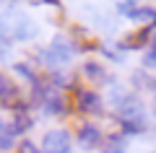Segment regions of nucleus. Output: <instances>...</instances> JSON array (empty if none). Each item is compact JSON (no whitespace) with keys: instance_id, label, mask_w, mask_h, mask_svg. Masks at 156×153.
Here are the masks:
<instances>
[{"instance_id":"nucleus-1","label":"nucleus","mask_w":156,"mask_h":153,"mask_svg":"<svg viewBox=\"0 0 156 153\" xmlns=\"http://www.w3.org/2000/svg\"><path fill=\"white\" fill-rule=\"evenodd\" d=\"M117 117L122 122L125 132H143L146 130V112L140 99L133 93H122L117 99Z\"/></svg>"},{"instance_id":"nucleus-2","label":"nucleus","mask_w":156,"mask_h":153,"mask_svg":"<svg viewBox=\"0 0 156 153\" xmlns=\"http://www.w3.org/2000/svg\"><path fill=\"white\" fill-rule=\"evenodd\" d=\"M23 106H29V101L23 99L18 81L13 75H8L5 70H0V109H8L13 114L16 109H23Z\"/></svg>"},{"instance_id":"nucleus-3","label":"nucleus","mask_w":156,"mask_h":153,"mask_svg":"<svg viewBox=\"0 0 156 153\" xmlns=\"http://www.w3.org/2000/svg\"><path fill=\"white\" fill-rule=\"evenodd\" d=\"M42 153H70L73 151V135L65 127H52L42 135V143H39Z\"/></svg>"},{"instance_id":"nucleus-4","label":"nucleus","mask_w":156,"mask_h":153,"mask_svg":"<svg viewBox=\"0 0 156 153\" xmlns=\"http://www.w3.org/2000/svg\"><path fill=\"white\" fill-rule=\"evenodd\" d=\"M76 109L81 112V114H101L104 112V101H101V96L96 91H91V88H78L76 91Z\"/></svg>"},{"instance_id":"nucleus-5","label":"nucleus","mask_w":156,"mask_h":153,"mask_svg":"<svg viewBox=\"0 0 156 153\" xmlns=\"http://www.w3.org/2000/svg\"><path fill=\"white\" fill-rule=\"evenodd\" d=\"M76 140H78V145L83 148V151H94V148L101 145L104 135H101V130L96 125H91V122H81V125L76 127Z\"/></svg>"},{"instance_id":"nucleus-6","label":"nucleus","mask_w":156,"mask_h":153,"mask_svg":"<svg viewBox=\"0 0 156 153\" xmlns=\"http://www.w3.org/2000/svg\"><path fill=\"white\" fill-rule=\"evenodd\" d=\"M81 73H83V78H86V81H91V83H104L107 81L104 65L96 62V60H86L83 65H81Z\"/></svg>"},{"instance_id":"nucleus-7","label":"nucleus","mask_w":156,"mask_h":153,"mask_svg":"<svg viewBox=\"0 0 156 153\" xmlns=\"http://www.w3.org/2000/svg\"><path fill=\"white\" fill-rule=\"evenodd\" d=\"M130 21H135V23H140L143 29H148V26H156V11L154 8H148V5H143V8H135L133 13H130Z\"/></svg>"},{"instance_id":"nucleus-8","label":"nucleus","mask_w":156,"mask_h":153,"mask_svg":"<svg viewBox=\"0 0 156 153\" xmlns=\"http://www.w3.org/2000/svg\"><path fill=\"white\" fill-rule=\"evenodd\" d=\"M16 153H42V148H39L37 143H31V140L26 137V140H21V143H18Z\"/></svg>"},{"instance_id":"nucleus-9","label":"nucleus","mask_w":156,"mask_h":153,"mask_svg":"<svg viewBox=\"0 0 156 153\" xmlns=\"http://www.w3.org/2000/svg\"><path fill=\"white\" fill-rule=\"evenodd\" d=\"M143 68H148V70H156V52L154 49H148L143 55Z\"/></svg>"},{"instance_id":"nucleus-10","label":"nucleus","mask_w":156,"mask_h":153,"mask_svg":"<svg viewBox=\"0 0 156 153\" xmlns=\"http://www.w3.org/2000/svg\"><path fill=\"white\" fill-rule=\"evenodd\" d=\"M5 125H8V120H5V117H3V114H0V132L5 130Z\"/></svg>"},{"instance_id":"nucleus-11","label":"nucleus","mask_w":156,"mask_h":153,"mask_svg":"<svg viewBox=\"0 0 156 153\" xmlns=\"http://www.w3.org/2000/svg\"><path fill=\"white\" fill-rule=\"evenodd\" d=\"M151 49H154V52H156V37H154V42H151Z\"/></svg>"},{"instance_id":"nucleus-12","label":"nucleus","mask_w":156,"mask_h":153,"mask_svg":"<svg viewBox=\"0 0 156 153\" xmlns=\"http://www.w3.org/2000/svg\"><path fill=\"white\" fill-rule=\"evenodd\" d=\"M112 153H122V151H112Z\"/></svg>"},{"instance_id":"nucleus-13","label":"nucleus","mask_w":156,"mask_h":153,"mask_svg":"<svg viewBox=\"0 0 156 153\" xmlns=\"http://www.w3.org/2000/svg\"><path fill=\"white\" fill-rule=\"evenodd\" d=\"M0 5H3V0H0Z\"/></svg>"},{"instance_id":"nucleus-14","label":"nucleus","mask_w":156,"mask_h":153,"mask_svg":"<svg viewBox=\"0 0 156 153\" xmlns=\"http://www.w3.org/2000/svg\"><path fill=\"white\" fill-rule=\"evenodd\" d=\"M70 153H73V151H70Z\"/></svg>"}]
</instances>
